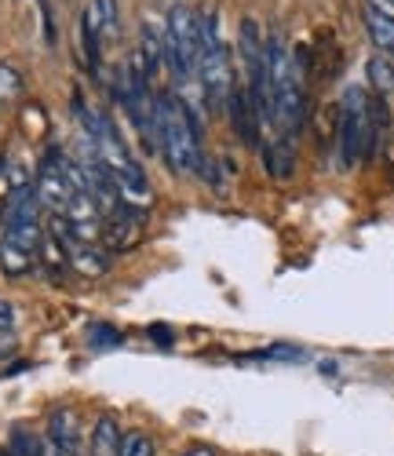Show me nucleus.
I'll return each instance as SVG.
<instances>
[{
    "instance_id": "nucleus-25",
    "label": "nucleus",
    "mask_w": 394,
    "mask_h": 456,
    "mask_svg": "<svg viewBox=\"0 0 394 456\" xmlns=\"http://www.w3.org/2000/svg\"><path fill=\"white\" fill-rule=\"evenodd\" d=\"M0 351H4V347H0Z\"/></svg>"
},
{
    "instance_id": "nucleus-9",
    "label": "nucleus",
    "mask_w": 394,
    "mask_h": 456,
    "mask_svg": "<svg viewBox=\"0 0 394 456\" xmlns=\"http://www.w3.org/2000/svg\"><path fill=\"white\" fill-rule=\"evenodd\" d=\"M263 158H267V168L274 179H289L292 165H296V139L274 135L270 142H263Z\"/></svg>"
},
{
    "instance_id": "nucleus-4",
    "label": "nucleus",
    "mask_w": 394,
    "mask_h": 456,
    "mask_svg": "<svg viewBox=\"0 0 394 456\" xmlns=\"http://www.w3.org/2000/svg\"><path fill=\"white\" fill-rule=\"evenodd\" d=\"M165 62L179 85H190L197 77V59H201V12L190 4L168 8L165 22Z\"/></svg>"
},
{
    "instance_id": "nucleus-19",
    "label": "nucleus",
    "mask_w": 394,
    "mask_h": 456,
    "mask_svg": "<svg viewBox=\"0 0 394 456\" xmlns=\"http://www.w3.org/2000/svg\"><path fill=\"white\" fill-rule=\"evenodd\" d=\"M252 358H274V362H303L307 354H303L300 347H282V344H278V347H267V351H256Z\"/></svg>"
},
{
    "instance_id": "nucleus-24",
    "label": "nucleus",
    "mask_w": 394,
    "mask_h": 456,
    "mask_svg": "<svg viewBox=\"0 0 394 456\" xmlns=\"http://www.w3.org/2000/svg\"><path fill=\"white\" fill-rule=\"evenodd\" d=\"M387 4H390V8H394V0H387Z\"/></svg>"
},
{
    "instance_id": "nucleus-14",
    "label": "nucleus",
    "mask_w": 394,
    "mask_h": 456,
    "mask_svg": "<svg viewBox=\"0 0 394 456\" xmlns=\"http://www.w3.org/2000/svg\"><path fill=\"white\" fill-rule=\"evenodd\" d=\"M365 77H369V92L373 95H380V99L394 95V62L390 59H383V55L369 59L365 62Z\"/></svg>"
},
{
    "instance_id": "nucleus-6",
    "label": "nucleus",
    "mask_w": 394,
    "mask_h": 456,
    "mask_svg": "<svg viewBox=\"0 0 394 456\" xmlns=\"http://www.w3.org/2000/svg\"><path fill=\"white\" fill-rule=\"evenodd\" d=\"M45 442L59 449L62 456H85V438H81V416L73 405H55L48 416V431Z\"/></svg>"
},
{
    "instance_id": "nucleus-22",
    "label": "nucleus",
    "mask_w": 394,
    "mask_h": 456,
    "mask_svg": "<svg viewBox=\"0 0 394 456\" xmlns=\"http://www.w3.org/2000/svg\"><path fill=\"white\" fill-rule=\"evenodd\" d=\"M150 336L161 339V344H157V347H172V332H168V329H161V325H150Z\"/></svg>"
},
{
    "instance_id": "nucleus-10",
    "label": "nucleus",
    "mask_w": 394,
    "mask_h": 456,
    "mask_svg": "<svg viewBox=\"0 0 394 456\" xmlns=\"http://www.w3.org/2000/svg\"><path fill=\"white\" fill-rule=\"evenodd\" d=\"M121 438H125V431L117 428V420L110 412H103L95 420V428H92L88 456H121Z\"/></svg>"
},
{
    "instance_id": "nucleus-12",
    "label": "nucleus",
    "mask_w": 394,
    "mask_h": 456,
    "mask_svg": "<svg viewBox=\"0 0 394 456\" xmlns=\"http://www.w3.org/2000/svg\"><path fill=\"white\" fill-rule=\"evenodd\" d=\"M81 52H85V66L92 73H99V62H103V33H99V26H95V19H92L88 8L81 15Z\"/></svg>"
},
{
    "instance_id": "nucleus-8",
    "label": "nucleus",
    "mask_w": 394,
    "mask_h": 456,
    "mask_svg": "<svg viewBox=\"0 0 394 456\" xmlns=\"http://www.w3.org/2000/svg\"><path fill=\"white\" fill-rule=\"evenodd\" d=\"M362 19H365V29H369V41L383 52V59L394 62V15L383 4H376V0H365Z\"/></svg>"
},
{
    "instance_id": "nucleus-18",
    "label": "nucleus",
    "mask_w": 394,
    "mask_h": 456,
    "mask_svg": "<svg viewBox=\"0 0 394 456\" xmlns=\"http://www.w3.org/2000/svg\"><path fill=\"white\" fill-rule=\"evenodd\" d=\"M121 456H157V445L146 431H128L121 438Z\"/></svg>"
},
{
    "instance_id": "nucleus-11",
    "label": "nucleus",
    "mask_w": 394,
    "mask_h": 456,
    "mask_svg": "<svg viewBox=\"0 0 394 456\" xmlns=\"http://www.w3.org/2000/svg\"><path fill=\"white\" fill-rule=\"evenodd\" d=\"M139 37H143V48H139L135 55H139V62H143V69H146V77L153 81L157 73H161V62H165V33H157L153 22H143Z\"/></svg>"
},
{
    "instance_id": "nucleus-7",
    "label": "nucleus",
    "mask_w": 394,
    "mask_h": 456,
    "mask_svg": "<svg viewBox=\"0 0 394 456\" xmlns=\"http://www.w3.org/2000/svg\"><path fill=\"white\" fill-rule=\"evenodd\" d=\"M226 118H230L234 132H238V139L245 146H263V139H259V125L263 121H259V113H256V102L245 92V85H238V81H234V88L226 95Z\"/></svg>"
},
{
    "instance_id": "nucleus-15",
    "label": "nucleus",
    "mask_w": 394,
    "mask_h": 456,
    "mask_svg": "<svg viewBox=\"0 0 394 456\" xmlns=\"http://www.w3.org/2000/svg\"><path fill=\"white\" fill-rule=\"evenodd\" d=\"M4 452H8V456H45V438L33 435L29 428H12Z\"/></svg>"
},
{
    "instance_id": "nucleus-17",
    "label": "nucleus",
    "mask_w": 394,
    "mask_h": 456,
    "mask_svg": "<svg viewBox=\"0 0 394 456\" xmlns=\"http://www.w3.org/2000/svg\"><path fill=\"white\" fill-rule=\"evenodd\" d=\"M125 339H121V332H117L113 325H106V322H95V325H88V347L92 351H117Z\"/></svg>"
},
{
    "instance_id": "nucleus-13",
    "label": "nucleus",
    "mask_w": 394,
    "mask_h": 456,
    "mask_svg": "<svg viewBox=\"0 0 394 456\" xmlns=\"http://www.w3.org/2000/svg\"><path fill=\"white\" fill-rule=\"evenodd\" d=\"M88 12L103 33V45L106 41H117V33H121V12H117V0H88Z\"/></svg>"
},
{
    "instance_id": "nucleus-16",
    "label": "nucleus",
    "mask_w": 394,
    "mask_h": 456,
    "mask_svg": "<svg viewBox=\"0 0 394 456\" xmlns=\"http://www.w3.org/2000/svg\"><path fill=\"white\" fill-rule=\"evenodd\" d=\"M26 92V81H22V69L12 66V62H0V106H12L19 102Z\"/></svg>"
},
{
    "instance_id": "nucleus-5",
    "label": "nucleus",
    "mask_w": 394,
    "mask_h": 456,
    "mask_svg": "<svg viewBox=\"0 0 394 456\" xmlns=\"http://www.w3.org/2000/svg\"><path fill=\"white\" fill-rule=\"evenodd\" d=\"M143 231H146L143 208L117 205L113 212L103 216V245H106V252H128V248H135Z\"/></svg>"
},
{
    "instance_id": "nucleus-23",
    "label": "nucleus",
    "mask_w": 394,
    "mask_h": 456,
    "mask_svg": "<svg viewBox=\"0 0 394 456\" xmlns=\"http://www.w3.org/2000/svg\"><path fill=\"white\" fill-rule=\"evenodd\" d=\"M179 456H216V449H212V445H190V449H183Z\"/></svg>"
},
{
    "instance_id": "nucleus-3",
    "label": "nucleus",
    "mask_w": 394,
    "mask_h": 456,
    "mask_svg": "<svg viewBox=\"0 0 394 456\" xmlns=\"http://www.w3.org/2000/svg\"><path fill=\"white\" fill-rule=\"evenodd\" d=\"M197 81H201L209 106L226 110V95L234 88V69H230V48L223 37V15L216 4L201 12V59H197Z\"/></svg>"
},
{
    "instance_id": "nucleus-1",
    "label": "nucleus",
    "mask_w": 394,
    "mask_h": 456,
    "mask_svg": "<svg viewBox=\"0 0 394 456\" xmlns=\"http://www.w3.org/2000/svg\"><path fill=\"white\" fill-rule=\"evenodd\" d=\"M387 125H390L387 99L373 95L362 85H350L336 110V165H340V172H350L358 161L376 158Z\"/></svg>"
},
{
    "instance_id": "nucleus-21",
    "label": "nucleus",
    "mask_w": 394,
    "mask_h": 456,
    "mask_svg": "<svg viewBox=\"0 0 394 456\" xmlns=\"http://www.w3.org/2000/svg\"><path fill=\"white\" fill-rule=\"evenodd\" d=\"M15 329V307L8 299H0V332H12Z\"/></svg>"
},
{
    "instance_id": "nucleus-2",
    "label": "nucleus",
    "mask_w": 394,
    "mask_h": 456,
    "mask_svg": "<svg viewBox=\"0 0 394 456\" xmlns=\"http://www.w3.org/2000/svg\"><path fill=\"white\" fill-rule=\"evenodd\" d=\"M157 154L168 161L176 175L205 172L201 125L176 92H157Z\"/></svg>"
},
{
    "instance_id": "nucleus-20",
    "label": "nucleus",
    "mask_w": 394,
    "mask_h": 456,
    "mask_svg": "<svg viewBox=\"0 0 394 456\" xmlns=\"http://www.w3.org/2000/svg\"><path fill=\"white\" fill-rule=\"evenodd\" d=\"M37 8H41V22H45V41L55 45L59 33H55V12H52V0H37Z\"/></svg>"
}]
</instances>
